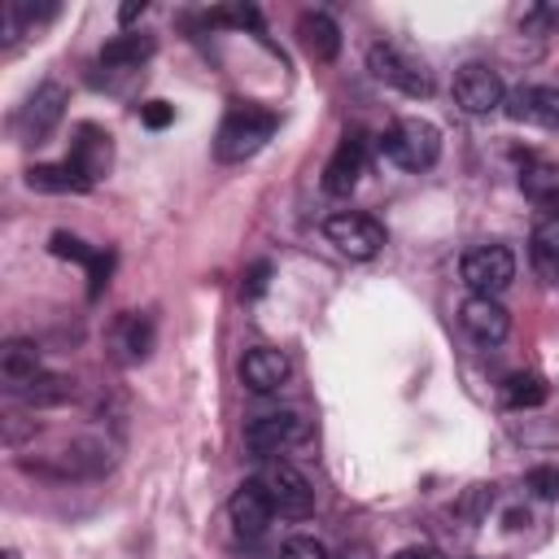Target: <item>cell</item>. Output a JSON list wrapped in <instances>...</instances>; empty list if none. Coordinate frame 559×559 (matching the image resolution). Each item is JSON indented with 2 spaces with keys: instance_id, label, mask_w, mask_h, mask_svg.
Segmentation results:
<instances>
[{
  "instance_id": "1f68e13d",
  "label": "cell",
  "mask_w": 559,
  "mask_h": 559,
  "mask_svg": "<svg viewBox=\"0 0 559 559\" xmlns=\"http://www.w3.org/2000/svg\"><path fill=\"white\" fill-rule=\"evenodd\" d=\"M144 9H148V0H127V4L118 9V26H131L135 17H144Z\"/></svg>"
},
{
  "instance_id": "cb8c5ba5",
  "label": "cell",
  "mask_w": 559,
  "mask_h": 559,
  "mask_svg": "<svg viewBox=\"0 0 559 559\" xmlns=\"http://www.w3.org/2000/svg\"><path fill=\"white\" fill-rule=\"evenodd\" d=\"M122 349H127L131 362L148 358V349H153V319L148 314H127L122 319Z\"/></svg>"
},
{
  "instance_id": "ba28073f",
  "label": "cell",
  "mask_w": 559,
  "mask_h": 559,
  "mask_svg": "<svg viewBox=\"0 0 559 559\" xmlns=\"http://www.w3.org/2000/svg\"><path fill=\"white\" fill-rule=\"evenodd\" d=\"M66 87L61 83H39L31 96H26V105H22V114H17V131H22V140H31V144H44L52 131H57V122H61V114H66Z\"/></svg>"
},
{
  "instance_id": "52a82bcc",
  "label": "cell",
  "mask_w": 559,
  "mask_h": 559,
  "mask_svg": "<svg viewBox=\"0 0 559 559\" xmlns=\"http://www.w3.org/2000/svg\"><path fill=\"white\" fill-rule=\"evenodd\" d=\"M367 66H371V74H376L380 83H389V87H397V92H406V96H428V92H432L428 70H424L415 57H406L402 48H393V44H371Z\"/></svg>"
},
{
  "instance_id": "4316f807",
  "label": "cell",
  "mask_w": 559,
  "mask_h": 559,
  "mask_svg": "<svg viewBox=\"0 0 559 559\" xmlns=\"http://www.w3.org/2000/svg\"><path fill=\"white\" fill-rule=\"evenodd\" d=\"M275 559H328V546H323L319 537L297 533V537H288V542L280 546V555H275Z\"/></svg>"
},
{
  "instance_id": "2e32d148",
  "label": "cell",
  "mask_w": 559,
  "mask_h": 559,
  "mask_svg": "<svg viewBox=\"0 0 559 559\" xmlns=\"http://www.w3.org/2000/svg\"><path fill=\"white\" fill-rule=\"evenodd\" d=\"M70 162L96 183L109 175V162H114V144H109V131H100L96 122H83L74 131V148H70Z\"/></svg>"
},
{
  "instance_id": "8fae6325",
  "label": "cell",
  "mask_w": 559,
  "mask_h": 559,
  "mask_svg": "<svg viewBox=\"0 0 559 559\" xmlns=\"http://www.w3.org/2000/svg\"><path fill=\"white\" fill-rule=\"evenodd\" d=\"M459 323H463V332H467L480 349L502 345L507 332H511V314L498 306V297H467V301L459 306Z\"/></svg>"
},
{
  "instance_id": "ac0fdd59",
  "label": "cell",
  "mask_w": 559,
  "mask_h": 559,
  "mask_svg": "<svg viewBox=\"0 0 559 559\" xmlns=\"http://www.w3.org/2000/svg\"><path fill=\"white\" fill-rule=\"evenodd\" d=\"M297 39H301L310 61H332L341 52V26L328 13H319V9H306L297 17Z\"/></svg>"
},
{
  "instance_id": "d4e9b609",
  "label": "cell",
  "mask_w": 559,
  "mask_h": 559,
  "mask_svg": "<svg viewBox=\"0 0 559 559\" xmlns=\"http://www.w3.org/2000/svg\"><path fill=\"white\" fill-rule=\"evenodd\" d=\"M70 393H74V380H66V376H48V371H44L22 397H26L31 406H57V402H66Z\"/></svg>"
},
{
  "instance_id": "5bb4252c",
  "label": "cell",
  "mask_w": 559,
  "mask_h": 559,
  "mask_svg": "<svg viewBox=\"0 0 559 559\" xmlns=\"http://www.w3.org/2000/svg\"><path fill=\"white\" fill-rule=\"evenodd\" d=\"M48 249H52L57 258H70V262L87 266V297H100V288L109 284V266H114V253H109V249H92V245H83V240L70 236V231H52Z\"/></svg>"
},
{
  "instance_id": "9a60e30c",
  "label": "cell",
  "mask_w": 559,
  "mask_h": 559,
  "mask_svg": "<svg viewBox=\"0 0 559 559\" xmlns=\"http://www.w3.org/2000/svg\"><path fill=\"white\" fill-rule=\"evenodd\" d=\"M0 376H4V389L22 397V393H26V389H31V384L44 376L35 341H22V336L4 341V349H0Z\"/></svg>"
},
{
  "instance_id": "f546056e",
  "label": "cell",
  "mask_w": 559,
  "mask_h": 559,
  "mask_svg": "<svg viewBox=\"0 0 559 559\" xmlns=\"http://www.w3.org/2000/svg\"><path fill=\"white\" fill-rule=\"evenodd\" d=\"M528 485H533L542 498H559V472H555V467H533V472H528Z\"/></svg>"
},
{
  "instance_id": "44dd1931",
  "label": "cell",
  "mask_w": 559,
  "mask_h": 559,
  "mask_svg": "<svg viewBox=\"0 0 559 559\" xmlns=\"http://www.w3.org/2000/svg\"><path fill=\"white\" fill-rule=\"evenodd\" d=\"M26 183L35 192H87L92 188V179L70 157L66 162H39V166H31L26 170Z\"/></svg>"
},
{
  "instance_id": "30bf717a",
  "label": "cell",
  "mask_w": 559,
  "mask_h": 559,
  "mask_svg": "<svg viewBox=\"0 0 559 559\" xmlns=\"http://www.w3.org/2000/svg\"><path fill=\"white\" fill-rule=\"evenodd\" d=\"M362 170H367V140L358 131H349L336 144V153L328 157V166H323V192L328 197H349L358 188Z\"/></svg>"
},
{
  "instance_id": "7c38bea8",
  "label": "cell",
  "mask_w": 559,
  "mask_h": 559,
  "mask_svg": "<svg viewBox=\"0 0 559 559\" xmlns=\"http://www.w3.org/2000/svg\"><path fill=\"white\" fill-rule=\"evenodd\" d=\"M262 485H266V493H271V502H275L280 515H293V520L310 515L314 489H310V480H306L293 463H271L266 476H262Z\"/></svg>"
},
{
  "instance_id": "d6a6232c",
  "label": "cell",
  "mask_w": 559,
  "mask_h": 559,
  "mask_svg": "<svg viewBox=\"0 0 559 559\" xmlns=\"http://www.w3.org/2000/svg\"><path fill=\"white\" fill-rule=\"evenodd\" d=\"M393 559H445V555L432 550V546H406V550H397Z\"/></svg>"
},
{
  "instance_id": "7402d4cb",
  "label": "cell",
  "mask_w": 559,
  "mask_h": 559,
  "mask_svg": "<svg viewBox=\"0 0 559 559\" xmlns=\"http://www.w3.org/2000/svg\"><path fill=\"white\" fill-rule=\"evenodd\" d=\"M520 192L546 214H559V166H528L520 175Z\"/></svg>"
},
{
  "instance_id": "e0dca14e",
  "label": "cell",
  "mask_w": 559,
  "mask_h": 559,
  "mask_svg": "<svg viewBox=\"0 0 559 559\" xmlns=\"http://www.w3.org/2000/svg\"><path fill=\"white\" fill-rule=\"evenodd\" d=\"M288 371H293L288 358L280 349H266V345H258L240 358V380H245L249 393H275L288 380Z\"/></svg>"
},
{
  "instance_id": "3957f363",
  "label": "cell",
  "mask_w": 559,
  "mask_h": 559,
  "mask_svg": "<svg viewBox=\"0 0 559 559\" xmlns=\"http://www.w3.org/2000/svg\"><path fill=\"white\" fill-rule=\"evenodd\" d=\"M459 271H463V284L472 288V297H498L515 280V253L507 245H476L463 253Z\"/></svg>"
},
{
  "instance_id": "603a6c76",
  "label": "cell",
  "mask_w": 559,
  "mask_h": 559,
  "mask_svg": "<svg viewBox=\"0 0 559 559\" xmlns=\"http://www.w3.org/2000/svg\"><path fill=\"white\" fill-rule=\"evenodd\" d=\"M546 393H550L546 380L533 376V371H515V376L507 380V406H515V411H524V406H542Z\"/></svg>"
},
{
  "instance_id": "ffe728a7",
  "label": "cell",
  "mask_w": 559,
  "mask_h": 559,
  "mask_svg": "<svg viewBox=\"0 0 559 559\" xmlns=\"http://www.w3.org/2000/svg\"><path fill=\"white\" fill-rule=\"evenodd\" d=\"M153 48H157V39L153 35H144V31H131V35H114L105 48H100V70H135V66H144L148 57H153Z\"/></svg>"
},
{
  "instance_id": "5b68a950",
  "label": "cell",
  "mask_w": 559,
  "mask_h": 559,
  "mask_svg": "<svg viewBox=\"0 0 559 559\" xmlns=\"http://www.w3.org/2000/svg\"><path fill=\"white\" fill-rule=\"evenodd\" d=\"M454 100H459V109L472 114V118H485V114L502 109V100H507L502 74H498L493 66H485V61L459 66V70H454Z\"/></svg>"
},
{
  "instance_id": "4fadbf2b",
  "label": "cell",
  "mask_w": 559,
  "mask_h": 559,
  "mask_svg": "<svg viewBox=\"0 0 559 559\" xmlns=\"http://www.w3.org/2000/svg\"><path fill=\"white\" fill-rule=\"evenodd\" d=\"M502 109H507V118L528 122V127H559V87L524 83V87L507 92Z\"/></svg>"
},
{
  "instance_id": "7a4b0ae2",
  "label": "cell",
  "mask_w": 559,
  "mask_h": 559,
  "mask_svg": "<svg viewBox=\"0 0 559 559\" xmlns=\"http://www.w3.org/2000/svg\"><path fill=\"white\" fill-rule=\"evenodd\" d=\"M380 153L402 170H428L441 157V131L424 118H397L380 135Z\"/></svg>"
},
{
  "instance_id": "277c9868",
  "label": "cell",
  "mask_w": 559,
  "mask_h": 559,
  "mask_svg": "<svg viewBox=\"0 0 559 559\" xmlns=\"http://www.w3.org/2000/svg\"><path fill=\"white\" fill-rule=\"evenodd\" d=\"M297 441H306V419L297 411H266V415H253L245 424V450L253 459H271V454H284L293 450Z\"/></svg>"
},
{
  "instance_id": "6da1fadb",
  "label": "cell",
  "mask_w": 559,
  "mask_h": 559,
  "mask_svg": "<svg viewBox=\"0 0 559 559\" xmlns=\"http://www.w3.org/2000/svg\"><path fill=\"white\" fill-rule=\"evenodd\" d=\"M275 135V114L266 105H253V100H240L223 114L218 122V135H214V153L218 162H245L253 157L266 140Z\"/></svg>"
},
{
  "instance_id": "f1b7e54d",
  "label": "cell",
  "mask_w": 559,
  "mask_h": 559,
  "mask_svg": "<svg viewBox=\"0 0 559 559\" xmlns=\"http://www.w3.org/2000/svg\"><path fill=\"white\" fill-rule=\"evenodd\" d=\"M140 122L153 127V131H162V127L175 122V105H166V100H144V105H140Z\"/></svg>"
},
{
  "instance_id": "83f0119b",
  "label": "cell",
  "mask_w": 559,
  "mask_h": 559,
  "mask_svg": "<svg viewBox=\"0 0 559 559\" xmlns=\"http://www.w3.org/2000/svg\"><path fill=\"white\" fill-rule=\"evenodd\" d=\"M524 26L528 31H559V0H542L524 13Z\"/></svg>"
},
{
  "instance_id": "4dcf8cb0",
  "label": "cell",
  "mask_w": 559,
  "mask_h": 559,
  "mask_svg": "<svg viewBox=\"0 0 559 559\" xmlns=\"http://www.w3.org/2000/svg\"><path fill=\"white\" fill-rule=\"evenodd\" d=\"M266 280H271V262H258V266L245 275V297H262V293H266Z\"/></svg>"
},
{
  "instance_id": "d6986e66",
  "label": "cell",
  "mask_w": 559,
  "mask_h": 559,
  "mask_svg": "<svg viewBox=\"0 0 559 559\" xmlns=\"http://www.w3.org/2000/svg\"><path fill=\"white\" fill-rule=\"evenodd\" d=\"M528 258L546 284H559V214H542L528 236Z\"/></svg>"
},
{
  "instance_id": "8992f818",
  "label": "cell",
  "mask_w": 559,
  "mask_h": 559,
  "mask_svg": "<svg viewBox=\"0 0 559 559\" xmlns=\"http://www.w3.org/2000/svg\"><path fill=\"white\" fill-rule=\"evenodd\" d=\"M323 236L354 262H367L384 249V227L371 218V214H358V210H341L323 223Z\"/></svg>"
},
{
  "instance_id": "484cf974",
  "label": "cell",
  "mask_w": 559,
  "mask_h": 559,
  "mask_svg": "<svg viewBox=\"0 0 559 559\" xmlns=\"http://www.w3.org/2000/svg\"><path fill=\"white\" fill-rule=\"evenodd\" d=\"M205 26H262V13L253 4H227V9H210L205 13Z\"/></svg>"
},
{
  "instance_id": "9c48e42d",
  "label": "cell",
  "mask_w": 559,
  "mask_h": 559,
  "mask_svg": "<svg viewBox=\"0 0 559 559\" xmlns=\"http://www.w3.org/2000/svg\"><path fill=\"white\" fill-rule=\"evenodd\" d=\"M227 515H231L236 537L258 542V537L266 533V524L275 520V502H271V493H266L262 480H245V485H236V493L227 498Z\"/></svg>"
}]
</instances>
